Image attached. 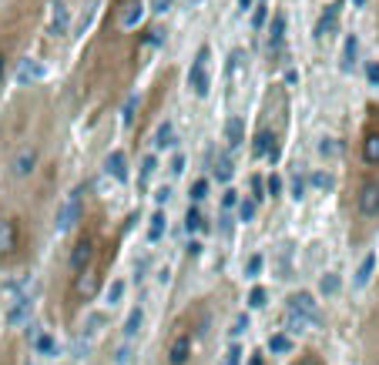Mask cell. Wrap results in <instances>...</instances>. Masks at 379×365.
Segmentation results:
<instances>
[{
	"label": "cell",
	"instance_id": "7c38bea8",
	"mask_svg": "<svg viewBox=\"0 0 379 365\" xmlns=\"http://www.w3.org/2000/svg\"><path fill=\"white\" fill-rule=\"evenodd\" d=\"M13 248H17V225L0 221V255H11Z\"/></svg>",
	"mask_w": 379,
	"mask_h": 365
},
{
	"label": "cell",
	"instance_id": "681fc988",
	"mask_svg": "<svg viewBox=\"0 0 379 365\" xmlns=\"http://www.w3.org/2000/svg\"><path fill=\"white\" fill-rule=\"evenodd\" d=\"M255 0H239V11H252Z\"/></svg>",
	"mask_w": 379,
	"mask_h": 365
},
{
	"label": "cell",
	"instance_id": "4dcf8cb0",
	"mask_svg": "<svg viewBox=\"0 0 379 365\" xmlns=\"http://www.w3.org/2000/svg\"><path fill=\"white\" fill-rule=\"evenodd\" d=\"M215 178L222 181V185H225V181H232V161H228L225 154H222V158H218V164H215Z\"/></svg>",
	"mask_w": 379,
	"mask_h": 365
},
{
	"label": "cell",
	"instance_id": "9c48e42d",
	"mask_svg": "<svg viewBox=\"0 0 379 365\" xmlns=\"http://www.w3.org/2000/svg\"><path fill=\"white\" fill-rule=\"evenodd\" d=\"M104 168H108V175H111L118 185H125V181H128V158H125V151H111V154H108V161H104Z\"/></svg>",
	"mask_w": 379,
	"mask_h": 365
},
{
	"label": "cell",
	"instance_id": "ba28073f",
	"mask_svg": "<svg viewBox=\"0 0 379 365\" xmlns=\"http://www.w3.org/2000/svg\"><path fill=\"white\" fill-rule=\"evenodd\" d=\"M67 24H71V11H67V4H64V0H54V4H51V24H47V30H51L54 37H61V34H67Z\"/></svg>",
	"mask_w": 379,
	"mask_h": 365
},
{
	"label": "cell",
	"instance_id": "f546056e",
	"mask_svg": "<svg viewBox=\"0 0 379 365\" xmlns=\"http://www.w3.org/2000/svg\"><path fill=\"white\" fill-rule=\"evenodd\" d=\"M339 151H342V144L336 138H322V141H319V154H322V158H336Z\"/></svg>",
	"mask_w": 379,
	"mask_h": 365
},
{
	"label": "cell",
	"instance_id": "8992f818",
	"mask_svg": "<svg viewBox=\"0 0 379 365\" xmlns=\"http://www.w3.org/2000/svg\"><path fill=\"white\" fill-rule=\"evenodd\" d=\"M141 17H145V4L141 0H125L121 11H118V24L125 27V30H131V27L141 24Z\"/></svg>",
	"mask_w": 379,
	"mask_h": 365
},
{
	"label": "cell",
	"instance_id": "cb8c5ba5",
	"mask_svg": "<svg viewBox=\"0 0 379 365\" xmlns=\"http://www.w3.org/2000/svg\"><path fill=\"white\" fill-rule=\"evenodd\" d=\"M38 77H40V64L27 57V61L21 64V71H17V81H21V84H27V81H38Z\"/></svg>",
	"mask_w": 379,
	"mask_h": 365
},
{
	"label": "cell",
	"instance_id": "7a4b0ae2",
	"mask_svg": "<svg viewBox=\"0 0 379 365\" xmlns=\"http://www.w3.org/2000/svg\"><path fill=\"white\" fill-rule=\"evenodd\" d=\"M77 218H81V191H74V195H67V198H64L54 228H57V231H71V228L77 225Z\"/></svg>",
	"mask_w": 379,
	"mask_h": 365
},
{
	"label": "cell",
	"instance_id": "74e56055",
	"mask_svg": "<svg viewBox=\"0 0 379 365\" xmlns=\"http://www.w3.org/2000/svg\"><path fill=\"white\" fill-rule=\"evenodd\" d=\"M239 362H242V349L239 345H232V349L225 352V359H222V365H239Z\"/></svg>",
	"mask_w": 379,
	"mask_h": 365
},
{
	"label": "cell",
	"instance_id": "83f0119b",
	"mask_svg": "<svg viewBox=\"0 0 379 365\" xmlns=\"http://www.w3.org/2000/svg\"><path fill=\"white\" fill-rule=\"evenodd\" d=\"M339 275H336V272H326V275H322V282H319V291H322V295H336V291H339Z\"/></svg>",
	"mask_w": 379,
	"mask_h": 365
},
{
	"label": "cell",
	"instance_id": "d4e9b609",
	"mask_svg": "<svg viewBox=\"0 0 379 365\" xmlns=\"http://www.w3.org/2000/svg\"><path fill=\"white\" fill-rule=\"evenodd\" d=\"M34 349H38L40 355H57V342H54V335L40 332V335H34Z\"/></svg>",
	"mask_w": 379,
	"mask_h": 365
},
{
	"label": "cell",
	"instance_id": "2e32d148",
	"mask_svg": "<svg viewBox=\"0 0 379 365\" xmlns=\"http://www.w3.org/2000/svg\"><path fill=\"white\" fill-rule=\"evenodd\" d=\"M154 148H158V151H164V148H175V127H171V121L158 124V131H154Z\"/></svg>",
	"mask_w": 379,
	"mask_h": 365
},
{
	"label": "cell",
	"instance_id": "f1b7e54d",
	"mask_svg": "<svg viewBox=\"0 0 379 365\" xmlns=\"http://www.w3.org/2000/svg\"><path fill=\"white\" fill-rule=\"evenodd\" d=\"M164 235V212L152 214V228H148V241H158Z\"/></svg>",
	"mask_w": 379,
	"mask_h": 365
},
{
	"label": "cell",
	"instance_id": "c3c4849f",
	"mask_svg": "<svg viewBox=\"0 0 379 365\" xmlns=\"http://www.w3.org/2000/svg\"><path fill=\"white\" fill-rule=\"evenodd\" d=\"M202 252V241H188V255H198Z\"/></svg>",
	"mask_w": 379,
	"mask_h": 365
},
{
	"label": "cell",
	"instance_id": "7402d4cb",
	"mask_svg": "<svg viewBox=\"0 0 379 365\" xmlns=\"http://www.w3.org/2000/svg\"><path fill=\"white\" fill-rule=\"evenodd\" d=\"M121 299H125V282H121V278H114L111 285L104 289V305H111V308H114Z\"/></svg>",
	"mask_w": 379,
	"mask_h": 365
},
{
	"label": "cell",
	"instance_id": "836d02e7",
	"mask_svg": "<svg viewBox=\"0 0 379 365\" xmlns=\"http://www.w3.org/2000/svg\"><path fill=\"white\" fill-rule=\"evenodd\" d=\"M266 195H272V198H276V195H282V178H278V175H268L266 178Z\"/></svg>",
	"mask_w": 379,
	"mask_h": 365
},
{
	"label": "cell",
	"instance_id": "1f68e13d",
	"mask_svg": "<svg viewBox=\"0 0 379 365\" xmlns=\"http://www.w3.org/2000/svg\"><path fill=\"white\" fill-rule=\"evenodd\" d=\"M205 195H208V181H205V178H198V181L191 185V204L205 202Z\"/></svg>",
	"mask_w": 379,
	"mask_h": 365
},
{
	"label": "cell",
	"instance_id": "bcb514c9",
	"mask_svg": "<svg viewBox=\"0 0 379 365\" xmlns=\"http://www.w3.org/2000/svg\"><path fill=\"white\" fill-rule=\"evenodd\" d=\"M168 4H171V0H154V4H152V11L164 13V11H168Z\"/></svg>",
	"mask_w": 379,
	"mask_h": 365
},
{
	"label": "cell",
	"instance_id": "277c9868",
	"mask_svg": "<svg viewBox=\"0 0 379 365\" xmlns=\"http://www.w3.org/2000/svg\"><path fill=\"white\" fill-rule=\"evenodd\" d=\"M359 214H366V218H376L379 214V181H366L363 188H359Z\"/></svg>",
	"mask_w": 379,
	"mask_h": 365
},
{
	"label": "cell",
	"instance_id": "ffe728a7",
	"mask_svg": "<svg viewBox=\"0 0 379 365\" xmlns=\"http://www.w3.org/2000/svg\"><path fill=\"white\" fill-rule=\"evenodd\" d=\"M292 349V339L285 332H276V335H268V352L272 355H285Z\"/></svg>",
	"mask_w": 379,
	"mask_h": 365
},
{
	"label": "cell",
	"instance_id": "8d00e7d4",
	"mask_svg": "<svg viewBox=\"0 0 379 365\" xmlns=\"http://www.w3.org/2000/svg\"><path fill=\"white\" fill-rule=\"evenodd\" d=\"M249 305H252V308H262V305H266V289H252V291H249Z\"/></svg>",
	"mask_w": 379,
	"mask_h": 365
},
{
	"label": "cell",
	"instance_id": "ab89813d",
	"mask_svg": "<svg viewBox=\"0 0 379 365\" xmlns=\"http://www.w3.org/2000/svg\"><path fill=\"white\" fill-rule=\"evenodd\" d=\"M249 328V315H235V322H232V335H242Z\"/></svg>",
	"mask_w": 379,
	"mask_h": 365
},
{
	"label": "cell",
	"instance_id": "ac0fdd59",
	"mask_svg": "<svg viewBox=\"0 0 379 365\" xmlns=\"http://www.w3.org/2000/svg\"><path fill=\"white\" fill-rule=\"evenodd\" d=\"M27 312H30V299H27V295H21V299H13V305L7 308V322H13V325H17V322H24Z\"/></svg>",
	"mask_w": 379,
	"mask_h": 365
},
{
	"label": "cell",
	"instance_id": "f5cc1de1",
	"mask_svg": "<svg viewBox=\"0 0 379 365\" xmlns=\"http://www.w3.org/2000/svg\"><path fill=\"white\" fill-rule=\"evenodd\" d=\"M252 365H262V359H252Z\"/></svg>",
	"mask_w": 379,
	"mask_h": 365
},
{
	"label": "cell",
	"instance_id": "d6986e66",
	"mask_svg": "<svg viewBox=\"0 0 379 365\" xmlns=\"http://www.w3.org/2000/svg\"><path fill=\"white\" fill-rule=\"evenodd\" d=\"M141 322H145V308H131L128 312V318H125V339H135L138 335V328H141Z\"/></svg>",
	"mask_w": 379,
	"mask_h": 365
},
{
	"label": "cell",
	"instance_id": "8fae6325",
	"mask_svg": "<svg viewBox=\"0 0 379 365\" xmlns=\"http://www.w3.org/2000/svg\"><path fill=\"white\" fill-rule=\"evenodd\" d=\"M336 21H339V7L332 4V7H326V13L319 17V24H316V40L329 37V34H332V27H336Z\"/></svg>",
	"mask_w": 379,
	"mask_h": 365
},
{
	"label": "cell",
	"instance_id": "d590c367",
	"mask_svg": "<svg viewBox=\"0 0 379 365\" xmlns=\"http://www.w3.org/2000/svg\"><path fill=\"white\" fill-rule=\"evenodd\" d=\"M366 81L373 88H379V61H369L366 64Z\"/></svg>",
	"mask_w": 379,
	"mask_h": 365
},
{
	"label": "cell",
	"instance_id": "30bf717a",
	"mask_svg": "<svg viewBox=\"0 0 379 365\" xmlns=\"http://www.w3.org/2000/svg\"><path fill=\"white\" fill-rule=\"evenodd\" d=\"M191 355V335H178L175 342H171V349H168V362L171 365H185Z\"/></svg>",
	"mask_w": 379,
	"mask_h": 365
},
{
	"label": "cell",
	"instance_id": "484cf974",
	"mask_svg": "<svg viewBox=\"0 0 379 365\" xmlns=\"http://www.w3.org/2000/svg\"><path fill=\"white\" fill-rule=\"evenodd\" d=\"M255 212H259V202H255L252 195H249V198H239V221H252Z\"/></svg>",
	"mask_w": 379,
	"mask_h": 365
},
{
	"label": "cell",
	"instance_id": "e575fe53",
	"mask_svg": "<svg viewBox=\"0 0 379 365\" xmlns=\"http://www.w3.org/2000/svg\"><path fill=\"white\" fill-rule=\"evenodd\" d=\"M259 272H262V255H252V258H249V265H245V275L255 278Z\"/></svg>",
	"mask_w": 379,
	"mask_h": 365
},
{
	"label": "cell",
	"instance_id": "9a60e30c",
	"mask_svg": "<svg viewBox=\"0 0 379 365\" xmlns=\"http://www.w3.org/2000/svg\"><path fill=\"white\" fill-rule=\"evenodd\" d=\"M282 37H285V17H282V13H276L272 30H268V51H272V54H278V47H282Z\"/></svg>",
	"mask_w": 379,
	"mask_h": 365
},
{
	"label": "cell",
	"instance_id": "60d3db41",
	"mask_svg": "<svg viewBox=\"0 0 379 365\" xmlns=\"http://www.w3.org/2000/svg\"><path fill=\"white\" fill-rule=\"evenodd\" d=\"M168 171H171V175H181V171H185V154H175V158H171V164H168Z\"/></svg>",
	"mask_w": 379,
	"mask_h": 365
},
{
	"label": "cell",
	"instance_id": "6da1fadb",
	"mask_svg": "<svg viewBox=\"0 0 379 365\" xmlns=\"http://www.w3.org/2000/svg\"><path fill=\"white\" fill-rule=\"evenodd\" d=\"M208 61H212V51L202 47L198 57L191 61V71H188V84L195 91V98H208V88H212V77H208Z\"/></svg>",
	"mask_w": 379,
	"mask_h": 365
},
{
	"label": "cell",
	"instance_id": "816d5d0a",
	"mask_svg": "<svg viewBox=\"0 0 379 365\" xmlns=\"http://www.w3.org/2000/svg\"><path fill=\"white\" fill-rule=\"evenodd\" d=\"M353 7H366V0H353Z\"/></svg>",
	"mask_w": 379,
	"mask_h": 365
},
{
	"label": "cell",
	"instance_id": "5bb4252c",
	"mask_svg": "<svg viewBox=\"0 0 379 365\" xmlns=\"http://www.w3.org/2000/svg\"><path fill=\"white\" fill-rule=\"evenodd\" d=\"M373 272H376V255L369 252L363 262H359V268H356V289H363V285H369V278H373Z\"/></svg>",
	"mask_w": 379,
	"mask_h": 365
},
{
	"label": "cell",
	"instance_id": "e0dca14e",
	"mask_svg": "<svg viewBox=\"0 0 379 365\" xmlns=\"http://www.w3.org/2000/svg\"><path fill=\"white\" fill-rule=\"evenodd\" d=\"M363 161H366V164H379V131L366 134V141H363Z\"/></svg>",
	"mask_w": 379,
	"mask_h": 365
},
{
	"label": "cell",
	"instance_id": "7bdbcfd3",
	"mask_svg": "<svg viewBox=\"0 0 379 365\" xmlns=\"http://www.w3.org/2000/svg\"><path fill=\"white\" fill-rule=\"evenodd\" d=\"M266 17H268V11L259 4V7H255V13H252V27H262V24H266Z\"/></svg>",
	"mask_w": 379,
	"mask_h": 365
},
{
	"label": "cell",
	"instance_id": "d6a6232c",
	"mask_svg": "<svg viewBox=\"0 0 379 365\" xmlns=\"http://www.w3.org/2000/svg\"><path fill=\"white\" fill-rule=\"evenodd\" d=\"M312 188L329 191L332 188V175H329V171H312Z\"/></svg>",
	"mask_w": 379,
	"mask_h": 365
},
{
	"label": "cell",
	"instance_id": "3957f363",
	"mask_svg": "<svg viewBox=\"0 0 379 365\" xmlns=\"http://www.w3.org/2000/svg\"><path fill=\"white\" fill-rule=\"evenodd\" d=\"M289 312L305 318V322H319V302L309 295V291H295L289 295Z\"/></svg>",
	"mask_w": 379,
	"mask_h": 365
},
{
	"label": "cell",
	"instance_id": "4316f807",
	"mask_svg": "<svg viewBox=\"0 0 379 365\" xmlns=\"http://www.w3.org/2000/svg\"><path fill=\"white\" fill-rule=\"evenodd\" d=\"M154 171H158V158H154V154H148V158H141V175H138V181H141V185H148Z\"/></svg>",
	"mask_w": 379,
	"mask_h": 365
},
{
	"label": "cell",
	"instance_id": "f6af8a7d",
	"mask_svg": "<svg viewBox=\"0 0 379 365\" xmlns=\"http://www.w3.org/2000/svg\"><path fill=\"white\" fill-rule=\"evenodd\" d=\"M168 198H171V188H168V185L154 191V202H158V204H168Z\"/></svg>",
	"mask_w": 379,
	"mask_h": 365
},
{
	"label": "cell",
	"instance_id": "ee69618b",
	"mask_svg": "<svg viewBox=\"0 0 379 365\" xmlns=\"http://www.w3.org/2000/svg\"><path fill=\"white\" fill-rule=\"evenodd\" d=\"M135 108H138V98H128V104H125V124H131V117H135Z\"/></svg>",
	"mask_w": 379,
	"mask_h": 365
},
{
	"label": "cell",
	"instance_id": "f907efd6",
	"mask_svg": "<svg viewBox=\"0 0 379 365\" xmlns=\"http://www.w3.org/2000/svg\"><path fill=\"white\" fill-rule=\"evenodd\" d=\"M4 71H7V57L0 54V81H4Z\"/></svg>",
	"mask_w": 379,
	"mask_h": 365
},
{
	"label": "cell",
	"instance_id": "4fadbf2b",
	"mask_svg": "<svg viewBox=\"0 0 379 365\" xmlns=\"http://www.w3.org/2000/svg\"><path fill=\"white\" fill-rule=\"evenodd\" d=\"M356 57H359V37H356V34H349V37H346V44H342V61H339V67H342V71H353Z\"/></svg>",
	"mask_w": 379,
	"mask_h": 365
},
{
	"label": "cell",
	"instance_id": "44dd1931",
	"mask_svg": "<svg viewBox=\"0 0 379 365\" xmlns=\"http://www.w3.org/2000/svg\"><path fill=\"white\" fill-rule=\"evenodd\" d=\"M202 228H205L202 212H198V204H191L188 212H185V231H188V235H195V231H202Z\"/></svg>",
	"mask_w": 379,
	"mask_h": 365
},
{
	"label": "cell",
	"instance_id": "b9f144b4",
	"mask_svg": "<svg viewBox=\"0 0 379 365\" xmlns=\"http://www.w3.org/2000/svg\"><path fill=\"white\" fill-rule=\"evenodd\" d=\"M222 204H225V208H239V191L228 188L225 195H222Z\"/></svg>",
	"mask_w": 379,
	"mask_h": 365
},
{
	"label": "cell",
	"instance_id": "5b68a950",
	"mask_svg": "<svg viewBox=\"0 0 379 365\" xmlns=\"http://www.w3.org/2000/svg\"><path fill=\"white\" fill-rule=\"evenodd\" d=\"M34 168H38V148H21L17 158H13V164H11V175L13 178H27Z\"/></svg>",
	"mask_w": 379,
	"mask_h": 365
},
{
	"label": "cell",
	"instance_id": "603a6c76",
	"mask_svg": "<svg viewBox=\"0 0 379 365\" xmlns=\"http://www.w3.org/2000/svg\"><path fill=\"white\" fill-rule=\"evenodd\" d=\"M225 138H228V148H239L242 144V117H228Z\"/></svg>",
	"mask_w": 379,
	"mask_h": 365
},
{
	"label": "cell",
	"instance_id": "f35d334b",
	"mask_svg": "<svg viewBox=\"0 0 379 365\" xmlns=\"http://www.w3.org/2000/svg\"><path fill=\"white\" fill-rule=\"evenodd\" d=\"M302 195H305V178H302V175H295V181H292V198L299 202Z\"/></svg>",
	"mask_w": 379,
	"mask_h": 365
},
{
	"label": "cell",
	"instance_id": "7dc6e473",
	"mask_svg": "<svg viewBox=\"0 0 379 365\" xmlns=\"http://www.w3.org/2000/svg\"><path fill=\"white\" fill-rule=\"evenodd\" d=\"M128 355H131V352H128V345H125V349H118V365H128Z\"/></svg>",
	"mask_w": 379,
	"mask_h": 365
},
{
	"label": "cell",
	"instance_id": "52a82bcc",
	"mask_svg": "<svg viewBox=\"0 0 379 365\" xmlns=\"http://www.w3.org/2000/svg\"><path fill=\"white\" fill-rule=\"evenodd\" d=\"M91 262H94V245H91L88 238H81L74 248H71V268L81 275V272H88Z\"/></svg>",
	"mask_w": 379,
	"mask_h": 365
}]
</instances>
